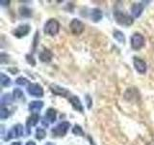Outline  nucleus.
Returning <instances> with one entry per match:
<instances>
[{
    "label": "nucleus",
    "instance_id": "1",
    "mask_svg": "<svg viewBox=\"0 0 154 145\" xmlns=\"http://www.w3.org/2000/svg\"><path fill=\"white\" fill-rule=\"evenodd\" d=\"M114 17L116 18V21L123 26H130L134 22V19L131 16H129L127 14H124L120 11H116L114 14Z\"/></svg>",
    "mask_w": 154,
    "mask_h": 145
},
{
    "label": "nucleus",
    "instance_id": "2",
    "mask_svg": "<svg viewBox=\"0 0 154 145\" xmlns=\"http://www.w3.org/2000/svg\"><path fill=\"white\" fill-rule=\"evenodd\" d=\"M60 29V24L56 19L51 18L49 19L45 24V28H43V31H45V34L50 36H54L59 32Z\"/></svg>",
    "mask_w": 154,
    "mask_h": 145
},
{
    "label": "nucleus",
    "instance_id": "3",
    "mask_svg": "<svg viewBox=\"0 0 154 145\" xmlns=\"http://www.w3.org/2000/svg\"><path fill=\"white\" fill-rule=\"evenodd\" d=\"M69 127H70L69 122L65 121V122L60 123L59 125H57L55 128L52 129L51 132H52L53 137H64V135H66V134L67 133Z\"/></svg>",
    "mask_w": 154,
    "mask_h": 145
},
{
    "label": "nucleus",
    "instance_id": "4",
    "mask_svg": "<svg viewBox=\"0 0 154 145\" xmlns=\"http://www.w3.org/2000/svg\"><path fill=\"white\" fill-rule=\"evenodd\" d=\"M130 42H131V47L133 50H141L144 45V38L141 34L135 33L134 35H132L131 39H130Z\"/></svg>",
    "mask_w": 154,
    "mask_h": 145
},
{
    "label": "nucleus",
    "instance_id": "5",
    "mask_svg": "<svg viewBox=\"0 0 154 145\" xmlns=\"http://www.w3.org/2000/svg\"><path fill=\"white\" fill-rule=\"evenodd\" d=\"M22 134H23V127H22V125L17 124L16 126H14L11 130H9L7 135L5 137V140L8 141V140L12 139V138H16V137H21Z\"/></svg>",
    "mask_w": 154,
    "mask_h": 145
},
{
    "label": "nucleus",
    "instance_id": "6",
    "mask_svg": "<svg viewBox=\"0 0 154 145\" xmlns=\"http://www.w3.org/2000/svg\"><path fill=\"white\" fill-rule=\"evenodd\" d=\"M70 30L71 32L74 34V35H80L81 33H83V31L85 30V25L84 23L81 21L77 18H73L71 21L70 24H69Z\"/></svg>",
    "mask_w": 154,
    "mask_h": 145
},
{
    "label": "nucleus",
    "instance_id": "7",
    "mask_svg": "<svg viewBox=\"0 0 154 145\" xmlns=\"http://www.w3.org/2000/svg\"><path fill=\"white\" fill-rule=\"evenodd\" d=\"M133 64H134V67L135 69H136V71L138 72H140V74H146V63L144 62L143 59H141V58H139L137 56H135L133 58Z\"/></svg>",
    "mask_w": 154,
    "mask_h": 145
},
{
    "label": "nucleus",
    "instance_id": "8",
    "mask_svg": "<svg viewBox=\"0 0 154 145\" xmlns=\"http://www.w3.org/2000/svg\"><path fill=\"white\" fill-rule=\"evenodd\" d=\"M27 91L31 96H35V97H42L43 96L42 87L38 83H31L28 86Z\"/></svg>",
    "mask_w": 154,
    "mask_h": 145
},
{
    "label": "nucleus",
    "instance_id": "9",
    "mask_svg": "<svg viewBox=\"0 0 154 145\" xmlns=\"http://www.w3.org/2000/svg\"><path fill=\"white\" fill-rule=\"evenodd\" d=\"M30 30H31L30 25H28V24H22V25H19L17 28L14 29L13 31V34H14V36H16L17 38H21V37L26 36L27 34L30 32Z\"/></svg>",
    "mask_w": 154,
    "mask_h": 145
},
{
    "label": "nucleus",
    "instance_id": "10",
    "mask_svg": "<svg viewBox=\"0 0 154 145\" xmlns=\"http://www.w3.org/2000/svg\"><path fill=\"white\" fill-rule=\"evenodd\" d=\"M38 120H40V115H38V113H33V114H31V116H29V117L27 118V121H26L27 134H30L31 128L38 122Z\"/></svg>",
    "mask_w": 154,
    "mask_h": 145
},
{
    "label": "nucleus",
    "instance_id": "11",
    "mask_svg": "<svg viewBox=\"0 0 154 145\" xmlns=\"http://www.w3.org/2000/svg\"><path fill=\"white\" fill-rule=\"evenodd\" d=\"M50 90L52 93H54L55 95L58 96H62V97H67L69 95V92L67 91L66 89L63 88L61 86H58L56 84H51L50 85Z\"/></svg>",
    "mask_w": 154,
    "mask_h": 145
},
{
    "label": "nucleus",
    "instance_id": "12",
    "mask_svg": "<svg viewBox=\"0 0 154 145\" xmlns=\"http://www.w3.org/2000/svg\"><path fill=\"white\" fill-rule=\"evenodd\" d=\"M52 57H53L52 51L47 50V48H45V50L40 53V60L42 62H45V63L50 62L52 60Z\"/></svg>",
    "mask_w": 154,
    "mask_h": 145
},
{
    "label": "nucleus",
    "instance_id": "13",
    "mask_svg": "<svg viewBox=\"0 0 154 145\" xmlns=\"http://www.w3.org/2000/svg\"><path fill=\"white\" fill-rule=\"evenodd\" d=\"M144 8V4L143 3H134L132 9H131V12L134 18H139L140 16L142 14V12Z\"/></svg>",
    "mask_w": 154,
    "mask_h": 145
},
{
    "label": "nucleus",
    "instance_id": "14",
    "mask_svg": "<svg viewBox=\"0 0 154 145\" xmlns=\"http://www.w3.org/2000/svg\"><path fill=\"white\" fill-rule=\"evenodd\" d=\"M69 103L73 106L74 109L80 111V112H83V105H82L79 98H77L76 96H72L69 98Z\"/></svg>",
    "mask_w": 154,
    "mask_h": 145
},
{
    "label": "nucleus",
    "instance_id": "15",
    "mask_svg": "<svg viewBox=\"0 0 154 145\" xmlns=\"http://www.w3.org/2000/svg\"><path fill=\"white\" fill-rule=\"evenodd\" d=\"M56 110L54 108H48L46 110V113L45 116V120H46V122L49 124V123H53L56 121Z\"/></svg>",
    "mask_w": 154,
    "mask_h": 145
},
{
    "label": "nucleus",
    "instance_id": "16",
    "mask_svg": "<svg viewBox=\"0 0 154 145\" xmlns=\"http://www.w3.org/2000/svg\"><path fill=\"white\" fill-rule=\"evenodd\" d=\"M43 106V102L42 101H33L29 104V110L32 112H38Z\"/></svg>",
    "mask_w": 154,
    "mask_h": 145
},
{
    "label": "nucleus",
    "instance_id": "17",
    "mask_svg": "<svg viewBox=\"0 0 154 145\" xmlns=\"http://www.w3.org/2000/svg\"><path fill=\"white\" fill-rule=\"evenodd\" d=\"M91 21L94 22L99 21L100 19L102 18V12H101V10L97 9V8L93 9L91 10Z\"/></svg>",
    "mask_w": 154,
    "mask_h": 145
},
{
    "label": "nucleus",
    "instance_id": "18",
    "mask_svg": "<svg viewBox=\"0 0 154 145\" xmlns=\"http://www.w3.org/2000/svg\"><path fill=\"white\" fill-rule=\"evenodd\" d=\"M0 82H1V85L4 86V87L10 86V85H11V83H12L11 79H10L8 76L3 74V72H1V75H0Z\"/></svg>",
    "mask_w": 154,
    "mask_h": 145
},
{
    "label": "nucleus",
    "instance_id": "19",
    "mask_svg": "<svg viewBox=\"0 0 154 145\" xmlns=\"http://www.w3.org/2000/svg\"><path fill=\"white\" fill-rule=\"evenodd\" d=\"M13 97L11 94H4L1 97V105H11L13 103Z\"/></svg>",
    "mask_w": 154,
    "mask_h": 145
},
{
    "label": "nucleus",
    "instance_id": "20",
    "mask_svg": "<svg viewBox=\"0 0 154 145\" xmlns=\"http://www.w3.org/2000/svg\"><path fill=\"white\" fill-rule=\"evenodd\" d=\"M114 38L117 40L119 43L120 44H124L125 43V37H124V34L122 32H120L119 30H116L114 31Z\"/></svg>",
    "mask_w": 154,
    "mask_h": 145
},
{
    "label": "nucleus",
    "instance_id": "21",
    "mask_svg": "<svg viewBox=\"0 0 154 145\" xmlns=\"http://www.w3.org/2000/svg\"><path fill=\"white\" fill-rule=\"evenodd\" d=\"M19 13H20V14L22 17L24 18H29L32 16V12L30 9H28L26 7H21L20 9H19Z\"/></svg>",
    "mask_w": 154,
    "mask_h": 145
},
{
    "label": "nucleus",
    "instance_id": "22",
    "mask_svg": "<svg viewBox=\"0 0 154 145\" xmlns=\"http://www.w3.org/2000/svg\"><path fill=\"white\" fill-rule=\"evenodd\" d=\"M45 135H46V133H45V130L42 129V128H38L37 130H36V138L38 139V140H42L45 137Z\"/></svg>",
    "mask_w": 154,
    "mask_h": 145
},
{
    "label": "nucleus",
    "instance_id": "23",
    "mask_svg": "<svg viewBox=\"0 0 154 145\" xmlns=\"http://www.w3.org/2000/svg\"><path fill=\"white\" fill-rule=\"evenodd\" d=\"M14 98L16 100H24V94L22 90L16 88L14 90Z\"/></svg>",
    "mask_w": 154,
    "mask_h": 145
},
{
    "label": "nucleus",
    "instance_id": "24",
    "mask_svg": "<svg viewBox=\"0 0 154 145\" xmlns=\"http://www.w3.org/2000/svg\"><path fill=\"white\" fill-rule=\"evenodd\" d=\"M72 133H73L74 134H76V135H80V137H84V134H85L84 132H83V130H82V128L78 125L74 126V128L72 129Z\"/></svg>",
    "mask_w": 154,
    "mask_h": 145
},
{
    "label": "nucleus",
    "instance_id": "25",
    "mask_svg": "<svg viewBox=\"0 0 154 145\" xmlns=\"http://www.w3.org/2000/svg\"><path fill=\"white\" fill-rule=\"evenodd\" d=\"M10 116V111L8 110V108H2L0 109V118L1 119H6Z\"/></svg>",
    "mask_w": 154,
    "mask_h": 145
},
{
    "label": "nucleus",
    "instance_id": "26",
    "mask_svg": "<svg viewBox=\"0 0 154 145\" xmlns=\"http://www.w3.org/2000/svg\"><path fill=\"white\" fill-rule=\"evenodd\" d=\"M16 83L18 84V85H26L28 83V80L27 79H25V77H23V76H20V77H18V79H17L16 80Z\"/></svg>",
    "mask_w": 154,
    "mask_h": 145
},
{
    "label": "nucleus",
    "instance_id": "27",
    "mask_svg": "<svg viewBox=\"0 0 154 145\" xmlns=\"http://www.w3.org/2000/svg\"><path fill=\"white\" fill-rule=\"evenodd\" d=\"M26 59H27V61H28L29 64H31V65H33V66H35V65H36V62H35V60H34V58H33L32 55H30V54L26 55Z\"/></svg>",
    "mask_w": 154,
    "mask_h": 145
},
{
    "label": "nucleus",
    "instance_id": "28",
    "mask_svg": "<svg viewBox=\"0 0 154 145\" xmlns=\"http://www.w3.org/2000/svg\"><path fill=\"white\" fill-rule=\"evenodd\" d=\"M86 101H87V105H88V108H91V105H93V103H91V97L89 95L86 96Z\"/></svg>",
    "mask_w": 154,
    "mask_h": 145
},
{
    "label": "nucleus",
    "instance_id": "29",
    "mask_svg": "<svg viewBox=\"0 0 154 145\" xmlns=\"http://www.w3.org/2000/svg\"><path fill=\"white\" fill-rule=\"evenodd\" d=\"M26 145H36V143L34 142V141H28V142L26 143Z\"/></svg>",
    "mask_w": 154,
    "mask_h": 145
},
{
    "label": "nucleus",
    "instance_id": "30",
    "mask_svg": "<svg viewBox=\"0 0 154 145\" xmlns=\"http://www.w3.org/2000/svg\"><path fill=\"white\" fill-rule=\"evenodd\" d=\"M0 3H1V5H7L10 3V1H0Z\"/></svg>",
    "mask_w": 154,
    "mask_h": 145
},
{
    "label": "nucleus",
    "instance_id": "31",
    "mask_svg": "<svg viewBox=\"0 0 154 145\" xmlns=\"http://www.w3.org/2000/svg\"><path fill=\"white\" fill-rule=\"evenodd\" d=\"M11 145H21V143H20V142H14V143H12Z\"/></svg>",
    "mask_w": 154,
    "mask_h": 145
},
{
    "label": "nucleus",
    "instance_id": "32",
    "mask_svg": "<svg viewBox=\"0 0 154 145\" xmlns=\"http://www.w3.org/2000/svg\"><path fill=\"white\" fill-rule=\"evenodd\" d=\"M150 145H154V142H153V143H151V144H150Z\"/></svg>",
    "mask_w": 154,
    "mask_h": 145
},
{
    "label": "nucleus",
    "instance_id": "33",
    "mask_svg": "<svg viewBox=\"0 0 154 145\" xmlns=\"http://www.w3.org/2000/svg\"><path fill=\"white\" fill-rule=\"evenodd\" d=\"M47 145H51V144H47Z\"/></svg>",
    "mask_w": 154,
    "mask_h": 145
}]
</instances>
